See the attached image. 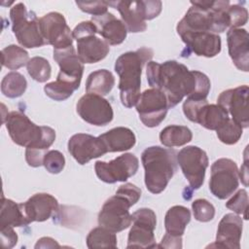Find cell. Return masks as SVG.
<instances>
[{
  "label": "cell",
  "instance_id": "obj_1",
  "mask_svg": "<svg viewBox=\"0 0 249 249\" xmlns=\"http://www.w3.org/2000/svg\"><path fill=\"white\" fill-rule=\"evenodd\" d=\"M146 75L149 85L165 94L169 108L176 106L185 96L206 98L211 88L210 80L205 74L190 71L176 60L163 63L150 61Z\"/></svg>",
  "mask_w": 249,
  "mask_h": 249
},
{
  "label": "cell",
  "instance_id": "obj_2",
  "mask_svg": "<svg viewBox=\"0 0 249 249\" xmlns=\"http://www.w3.org/2000/svg\"><path fill=\"white\" fill-rule=\"evenodd\" d=\"M14 143L25 147L38 156L45 157L55 140V131L50 126L37 125L20 111H12L4 122Z\"/></svg>",
  "mask_w": 249,
  "mask_h": 249
},
{
  "label": "cell",
  "instance_id": "obj_3",
  "mask_svg": "<svg viewBox=\"0 0 249 249\" xmlns=\"http://www.w3.org/2000/svg\"><path fill=\"white\" fill-rule=\"evenodd\" d=\"M153 54L152 49L142 47L134 52L124 53L117 58L115 71L120 77V97L124 106L131 108L136 105L141 95L142 68Z\"/></svg>",
  "mask_w": 249,
  "mask_h": 249
},
{
  "label": "cell",
  "instance_id": "obj_4",
  "mask_svg": "<svg viewBox=\"0 0 249 249\" xmlns=\"http://www.w3.org/2000/svg\"><path fill=\"white\" fill-rule=\"evenodd\" d=\"M53 59L59 66L55 81L44 87L46 94L56 101H63L79 89L84 72V63L73 46L53 50Z\"/></svg>",
  "mask_w": 249,
  "mask_h": 249
},
{
  "label": "cell",
  "instance_id": "obj_5",
  "mask_svg": "<svg viewBox=\"0 0 249 249\" xmlns=\"http://www.w3.org/2000/svg\"><path fill=\"white\" fill-rule=\"evenodd\" d=\"M141 160L147 190L155 195L160 194L177 171V152L171 148L151 146L143 151Z\"/></svg>",
  "mask_w": 249,
  "mask_h": 249
},
{
  "label": "cell",
  "instance_id": "obj_6",
  "mask_svg": "<svg viewBox=\"0 0 249 249\" xmlns=\"http://www.w3.org/2000/svg\"><path fill=\"white\" fill-rule=\"evenodd\" d=\"M10 18L13 33L22 47L34 49L46 45L40 31L39 18L23 3H17L11 8Z\"/></svg>",
  "mask_w": 249,
  "mask_h": 249
},
{
  "label": "cell",
  "instance_id": "obj_7",
  "mask_svg": "<svg viewBox=\"0 0 249 249\" xmlns=\"http://www.w3.org/2000/svg\"><path fill=\"white\" fill-rule=\"evenodd\" d=\"M109 6L117 9L127 32H143L147 28L146 20L157 18L161 12L160 1H111Z\"/></svg>",
  "mask_w": 249,
  "mask_h": 249
},
{
  "label": "cell",
  "instance_id": "obj_8",
  "mask_svg": "<svg viewBox=\"0 0 249 249\" xmlns=\"http://www.w3.org/2000/svg\"><path fill=\"white\" fill-rule=\"evenodd\" d=\"M96 27L91 20L80 22L72 31L73 39L77 41V54L83 63H96L104 59L109 51V45L95 36Z\"/></svg>",
  "mask_w": 249,
  "mask_h": 249
},
{
  "label": "cell",
  "instance_id": "obj_9",
  "mask_svg": "<svg viewBox=\"0 0 249 249\" xmlns=\"http://www.w3.org/2000/svg\"><path fill=\"white\" fill-rule=\"evenodd\" d=\"M183 112L188 120L210 130H217L230 118L222 106L209 104L206 98L187 97L183 103Z\"/></svg>",
  "mask_w": 249,
  "mask_h": 249
},
{
  "label": "cell",
  "instance_id": "obj_10",
  "mask_svg": "<svg viewBox=\"0 0 249 249\" xmlns=\"http://www.w3.org/2000/svg\"><path fill=\"white\" fill-rule=\"evenodd\" d=\"M132 205L128 198L116 193L104 202L98 214L99 226L115 233L127 229L132 223L129 213V208Z\"/></svg>",
  "mask_w": 249,
  "mask_h": 249
},
{
  "label": "cell",
  "instance_id": "obj_11",
  "mask_svg": "<svg viewBox=\"0 0 249 249\" xmlns=\"http://www.w3.org/2000/svg\"><path fill=\"white\" fill-rule=\"evenodd\" d=\"M238 179L236 163L231 159H219L211 166L209 190L219 199H226L237 189Z\"/></svg>",
  "mask_w": 249,
  "mask_h": 249
},
{
  "label": "cell",
  "instance_id": "obj_12",
  "mask_svg": "<svg viewBox=\"0 0 249 249\" xmlns=\"http://www.w3.org/2000/svg\"><path fill=\"white\" fill-rule=\"evenodd\" d=\"M131 218L132 226L128 232L126 248H156V213L150 208H140L132 213Z\"/></svg>",
  "mask_w": 249,
  "mask_h": 249
},
{
  "label": "cell",
  "instance_id": "obj_13",
  "mask_svg": "<svg viewBox=\"0 0 249 249\" xmlns=\"http://www.w3.org/2000/svg\"><path fill=\"white\" fill-rule=\"evenodd\" d=\"M177 162L192 190H198L204 182L209 162L205 151L197 146H187L177 153Z\"/></svg>",
  "mask_w": 249,
  "mask_h": 249
},
{
  "label": "cell",
  "instance_id": "obj_14",
  "mask_svg": "<svg viewBox=\"0 0 249 249\" xmlns=\"http://www.w3.org/2000/svg\"><path fill=\"white\" fill-rule=\"evenodd\" d=\"M135 106L141 122L148 127L158 126L164 120L169 108L165 94L154 88L144 90Z\"/></svg>",
  "mask_w": 249,
  "mask_h": 249
},
{
  "label": "cell",
  "instance_id": "obj_15",
  "mask_svg": "<svg viewBox=\"0 0 249 249\" xmlns=\"http://www.w3.org/2000/svg\"><path fill=\"white\" fill-rule=\"evenodd\" d=\"M139 167V160L136 156L126 153L106 162L97 160L94 170L97 177L108 184L124 182L135 175Z\"/></svg>",
  "mask_w": 249,
  "mask_h": 249
},
{
  "label": "cell",
  "instance_id": "obj_16",
  "mask_svg": "<svg viewBox=\"0 0 249 249\" xmlns=\"http://www.w3.org/2000/svg\"><path fill=\"white\" fill-rule=\"evenodd\" d=\"M39 27L45 43L53 46V50L72 46V31L60 13L51 12L40 18Z\"/></svg>",
  "mask_w": 249,
  "mask_h": 249
},
{
  "label": "cell",
  "instance_id": "obj_17",
  "mask_svg": "<svg viewBox=\"0 0 249 249\" xmlns=\"http://www.w3.org/2000/svg\"><path fill=\"white\" fill-rule=\"evenodd\" d=\"M176 30L186 45L182 56H189L194 53L198 56L213 57L221 52V37L218 34L182 28H176Z\"/></svg>",
  "mask_w": 249,
  "mask_h": 249
},
{
  "label": "cell",
  "instance_id": "obj_18",
  "mask_svg": "<svg viewBox=\"0 0 249 249\" xmlns=\"http://www.w3.org/2000/svg\"><path fill=\"white\" fill-rule=\"evenodd\" d=\"M77 113L88 124L104 126L112 122L114 113L111 104L100 95L87 93L77 103Z\"/></svg>",
  "mask_w": 249,
  "mask_h": 249
},
{
  "label": "cell",
  "instance_id": "obj_19",
  "mask_svg": "<svg viewBox=\"0 0 249 249\" xmlns=\"http://www.w3.org/2000/svg\"><path fill=\"white\" fill-rule=\"evenodd\" d=\"M248 93V86L243 85L222 91L217 99L218 105L230 113L232 117L231 119L242 126V128L249 126Z\"/></svg>",
  "mask_w": 249,
  "mask_h": 249
},
{
  "label": "cell",
  "instance_id": "obj_20",
  "mask_svg": "<svg viewBox=\"0 0 249 249\" xmlns=\"http://www.w3.org/2000/svg\"><path fill=\"white\" fill-rule=\"evenodd\" d=\"M68 152L80 164H86L89 160L108 153L99 137L88 133H77L68 141Z\"/></svg>",
  "mask_w": 249,
  "mask_h": 249
},
{
  "label": "cell",
  "instance_id": "obj_21",
  "mask_svg": "<svg viewBox=\"0 0 249 249\" xmlns=\"http://www.w3.org/2000/svg\"><path fill=\"white\" fill-rule=\"evenodd\" d=\"M242 234V219L236 214L228 213L221 219L215 243L210 247L239 249Z\"/></svg>",
  "mask_w": 249,
  "mask_h": 249
},
{
  "label": "cell",
  "instance_id": "obj_22",
  "mask_svg": "<svg viewBox=\"0 0 249 249\" xmlns=\"http://www.w3.org/2000/svg\"><path fill=\"white\" fill-rule=\"evenodd\" d=\"M23 209L30 223L44 222L57 212L58 202L52 195L39 193L33 195L27 201L23 202Z\"/></svg>",
  "mask_w": 249,
  "mask_h": 249
},
{
  "label": "cell",
  "instance_id": "obj_23",
  "mask_svg": "<svg viewBox=\"0 0 249 249\" xmlns=\"http://www.w3.org/2000/svg\"><path fill=\"white\" fill-rule=\"evenodd\" d=\"M91 21L95 25L97 33L108 45H120L125 40L127 29L123 20L117 18L112 13L92 16Z\"/></svg>",
  "mask_w": 249,
  "mask_h": 249
},
{
  "label": "cell",
  "instance_id": "obj_24",
  "mask_svg": "<svg viewBox=\"0 0 249 249\" xmlns=\"http://www.w3.org/2000/svg\"><path fill=\"white\" fill-rule=\"evenodd\" d=\"M229 54L235 65L241 71L249 69V44L248 32L243 28H231L227 33Z\"/></svg>",
  "mask_w": 249,
  "mask_h": 249
},
{
  "label": "cell",
  "instance_id": "obj_25",
  "mask_svg": "<svg viewBox=\"0 0 249 249\" xmlns=\"http://www.w3.org/2000/svg\"><path fill=\"white\" fill-rule=\"evenodd\" d=\"M104 143L107 152H124L131 149L136 142L133 131L124 126L114 127L98 136Z\"/></svg>",
  "mask_w": 249,
  "mask_h": 249
},
{
  "label": "cell",
  "instance_id": "obj_26",
  "mask_svg": "<svg viewBox=\"0 0 249 249\" xmlns=\"http://www.w3.org/2000/svg\"><path fill=\"white\" fill-rule=\"evenodd\" d=\"M23 203H16L12 199L2 196L0 211V228L4 227H24L29 225Z\"/></svg>",
  "mask_w": 249,
  "mask_h": 249
},
{
  "label": "cell",
  "instance_id": "obj_27",
  "mask_svg": "<svg viewBox=\"0 0 249 249\" xmlns=\"http://www.w3.org/2000/svg\"><path fill=\"white\" fill-rule=\"evenodd\" d=\"M190 221L191 212L187 207L182 205H174L170 207L164 217L166 233L173 236H182Z\"/></svg>",
  "mask_w": 249,
  "mask_h": 249
},
{
  "label": "cell",
  "instance_id": "obj_28",
  "mask_svg": "<svg viewBox=\"0 0 249 249\" xmlns=\"http://www.w3.org/2000/svg\"><path fill=\"white\" fill-rule=\"evenodd\" d=\"M115 86V78L107 69H99L91 72L87 79V93L104 96L108 94Z\"/></svg>",
  "mask_w": 249,
  "mask_h": 249
},
{
  "label": "cell",
  "instance_id": "obj_29",
  "mask_svg": "<svg viewBox=\"0 0 249 249\" xmlns=\"http://www.w3.org/2000/svg\"><path fill=\"white\" fill-rule=\"evenodd\" d=\"M193 138L191 129L185 125L171 124L160 132V140L165 147H179L189 143Z\"/></svg>",
  "mask_w": 249,
  "mask_h": 249
},
{
  "label": "cell",
  "instance_id": "obj_30",
  "mask_svg": "<svg viewBox=\"0 0 249 249\" xmlns=\"http://www.w3.org/2000/svg\"><path fill=\"white\" fill-rule=\"evenodd\" d=\"M27 88V82L23 75L17 71L8 73L1 82V91L9 98L21 96Z\"/></svg>",
  "mask_w": 249,
  "mask_h": 249
},
{
  "label": "cell",
  "instance_id": "obj_31",
  "mask_svg": "<svg viewBox=\"0 0 249 249\" xmlns=\"http://www.w3.org/2000/svg\"><path fill=\"white\" fill-rule=\"evenodd\" d=\"M2 65L11 70H17L27 64L28 53L17 45H9L1 52Z\"/></svg>",
  "mask_w": 249,
  "mask_h": 249
},
{
  "label": "cell",
  "instance_id": "obj_32",
  "mask_svg": "<svg viewBox=\"0 0 249 249\" xmlns=\"http://www.w3.org/2000/svg\"><path fill=\"white\" fill-rule=\"evenodd\" d=\"M86 241H87V246L89 249L117 247V236L115 232L101 226L92 229L89 232Z\"/></svg>",
  "mask_w": 249,
  "mask_h": 249
},
{
  "label": "cell",
  "instance_id": "obj_33",
  "mask_svg": "<svg viewBox=\"0 0 249 249\" xmlns=\"http://www.w3.org/2000/svg\"><path fill=\"white\" fill-rule=\"evenodd\" d=\"M26 68L29 76L39 83H44L51 78V64L42 56H34L30 58L26 64Z\"/></svg>",
  "mask_w": 249,
  "mask_h": 249
},
{
  "label": "cell",
  "instance_id": "obj_34",
  "mask_svg": "<svg viewBox=\"0 0 249 249\" xmlns=\"http://www.w3.org/2000/svg\"><path fill=\"white\" fill-rule=\"evenodd\" d=\"M242 126L232 119L229 118L217 130V136L221 142L227 145H233L238 142L242 135Z\"/></svg>",
  "mask_w": 249,
  "mask_h": 249
},
{
  "label": "cell",
  "instance_id": "obj_35",
  "mask_svg": "<svg viewBox=\"0 0 249 249\" xmlns=\"http://www.w3.org/2000/svg\"><path fill=\"white\" fill-rule=\"evenodd\" d=\"M192 210L196 220L199 222H209L215 216V207L205 198H197L192 203Z\"/></svg>",
  "mask_w": 249,
  "mask_h": 249
},
{
  "label": "cell",
  "instance_id": "obj_36",
  "mask_svg": "<svg viewBox=\"0 0 249 249\" xmlns=\"http://www.w3.org/2000/svg\"><path fill=\"white\" fill-rule=\"evenodd\" d=\"M226 207L232 210L238 215H242L245 220H247V210H248V195L246 190L241 189L237 191L232 197H231L227 203Z\"/></svg>",
  "mask_w": 249,
  "mask_h": 249
},
{
  "label": "cell",
  "instance_id": "obj_37",
  "mask_svg": "<svg viewBox=\"0 0 249 249\" xmlns=\"http://www.w3.org/2000/svg\"><path fill=\"white\" fill-rule=\"evenodd\" d=\"M43 165L52 174H58L65 165L64 156L57 150L48 151L44 157Z\"/></svg>",
  "mask_w": 249,
  "mask_h": 249
},
{
  "label": "cell",
  "instance_id": "obj_38",
  "mask_svg": "<svg viewBox=\"0 0 249 249\" xmlns=\"http://www.w3.org/2000/svg\"><path fill=\"white\" fill-rule=\"evenodd\" d=\"M227 13L230 19V29L238 28L239 26L244 25L248 20L247 10L237 4L230 5L227 9Z\"/></svg>",
  "mask_w": 249,
  "mask_h": 249
},
{
  "label": "cell",
  "instance_id": "obj_39",
  "mask_svg": "<svg viewBox=\"0 0 249 249\" xmlns=\"http://www.w3.org/2000/svg\"><path fill=\"white\" fill-rule=\"evenodd\" d=\"M76 5L80 8L81 11L92 16H98L107 13L109 6L107 1H76Z\"/></svg>",
  "mask_w": 249,
  "mask_h": 249
},
{
  "label": "cell",
  "instance_id": "obj_40",
  "mask_svg": "<svg viewBox=\"0 0 249 249\" xmlns=\"http://www.w3.org/2000/svg\"><path fill=\"white\" fill-rule=\"evenodd\" d=\"M116 193L121 194L126 198H128L133 205L139 200L141 196V190L132 183H125L120 186Z\"/></svg>",
  "mask_w": 249,
  "mask_h": 249
},
{
  "label": "cell",
  "instance_id": "obj_41",
  "mask_svg": "<svg viewBox=\"0 0 249 249\" xmlns=\"http://www.w3.org/2000/svg\"><path fill=\"white\" fill-rule=\"evenodd\" d=\"M18 242V234L13 227L1 228V244L4 248H12Z\"/></svg>",
  "mask_w": 249,
  "mask_h": 249
},
{
  "label": "cell",
  "instance_id": "obj_42",
  "mask_svg": "<svg viewBox=\"0 0 249 249\" xmlns=\"http://www.w3.org/2000/svg\"><path fill=\"white\" fill-rule=\"evenodd\" d=\"M159 248H182V236H173L165 233L160 243L157 245Z\"/></svg>",
  "mask_w": 249,
  "mask_h": 249
},
{
  "label": "cell",
  "instance_id": "obj_43",
  "mask_svg": "<svg viewBox=\"0 0 249 249\" xmlns=\"http://www.w3.org/2000/svg\"><path fill=\"white\" fill-rule=\"evenodd\" d=\"M54 247L59 248L60 246L52 237H42L37 241L35 245V248H54Z\"/></svg>",
  "mask_w": 249,
  "mask_h": 249
}]
</instances>
